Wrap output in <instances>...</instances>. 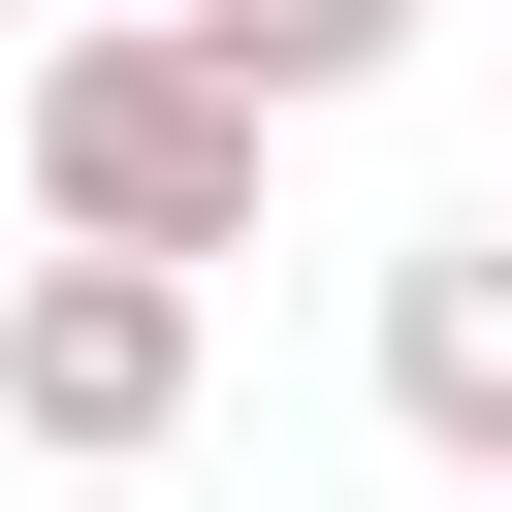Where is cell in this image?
Wrapping results in <instances>:
<instances>
[{
  "label": "cell",
  "instance_id": "obj_1",
  "mask_svg": "<svg viewBox=\"0 0 512 512\" xmlns=\"http://www.w3.org/2000/svg\"><path fill=\"white\" fill-rule=\"evenodd\" d=\"M32 224L64 256H256V96L192 32H32Z\"/></svg>",
  "mask_w": 512,
  "mask_h": 512
},
{
  "label": "cell",
  "instance_id": "obj_2",
  "mask_svg": "<svg viewBox=\"0 0 512 512\" xmlns=\"http://www.w3.org/2000/svg\"><path fill=\"white\" fill-rule=\"evenodd\" d=\"M0 416H32L64 480L192 448V256H0Z\"/></svg>",
  "mask_w": 512,
  "mask_h": 512
},
{
  "label": "cell",
  "instance_id": "obj_3",
  "mask_svg": "<svg viewBox=\"0 0 512 512\" xmlns=\"http://www.w3.org/2000/svg\"><path fill=\"white\" fill-rule=\"evenodd\" d=\"M384 416H416V448H448V480H512V192H480V224H416V256H384Z\"/></svg>",
  "mask_w": 512,
  "mask_h": 512
},
{
  "label": "cell",
  "instance_id": "obj_4",
  "mask_svg": "<svg viewBox=\"0 0 512 512\" xmlns=\"http://www.w3.org/2000/svg\"><path fill=\"white\" fill-rule=\"evenodd\" d=\"M160 32H192L256 128H320V96H384V64H416V0H160Z\"/></svg>",
  "mask_w": 512,
  "mask_h": 512
}]
</instances>
